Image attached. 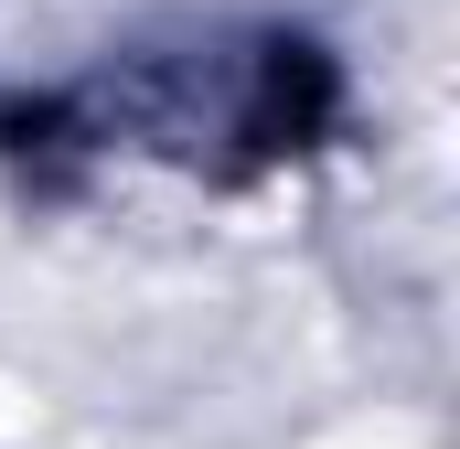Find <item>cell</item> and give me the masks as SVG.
I'll return each mask as SVG.
<instances>
[{"label": "cell", "mask_w": 460, "mask_h": 449, "mask_svg": "<svg viewBox=\"0 0 460 449\" xmlns=\"http://www.w3.org/2000/svg\"><path fill=\"white\" fill-rule=\"evenodd\" d=\"M332 118H343V75L311 32H193V43L118 54L108 75L43 97L22 128H43L54 150H128L235 182L322 150Z\"/></svg>", "instance_id": "1"}]
</instances>
